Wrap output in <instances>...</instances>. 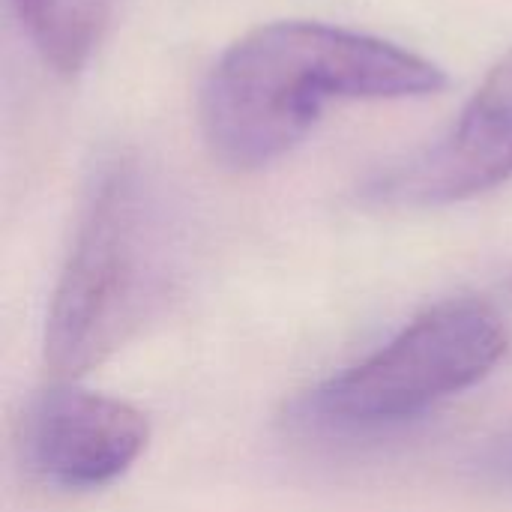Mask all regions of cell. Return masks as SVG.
Instances as JSON below:
<instances>
[{
    "label": "cell",
    "mask_w": 512,
    "mask_h": 512,
    "mask_svg": "<svg viewBox=\"0 0 512 512\" xmlns=\"http://www.w3.org/2000/svg\"><path fill=\"white\" fill-rule=\"evenodd\" d=\"M183 276L177 216L129 159L96 180L51 291L42 360L54 381H75L111 360L156 321Z\"/></svg>",
    "instance_id": "obj_2"
},
{
    "label": "cell",
    "mask_w": 512,
    "mask_h": 512,
    "mask_svg": "<svg viewBox=\"0 0 512 512\" xmlns=\"http://www.w3.org/2000/svg\"><path fill=\"white\" fill-rule=\"evenodd\" d=\"M512 180V51L480 81L444 138L366 180L378 207H444Z\"/></svg>",
    "instance_id": "obj_4"
},
{
    "label": "cell",
    "mask_w": 512,
    "mask_h": 512,
    "mask_svg": "<svg viewBox=\"0 0 512 512\" xmlns=\"http://www.w3.org/2000/svg\"><path fill=\"white\" fill-rule=\"evenodd\" d=\"M150 423L135 405L57 381L42 390L21 429L27 471L57 492H93L117 483L147 450Z\"/></svg>",
    "instance_id": "obj_5"
},
{
    "label": "cell",
    "mask_w": 512,
    "mask_h": 512,
    "mask_svg": "<svg viewBox=\"0 0 512 512\" xmlns=\"http://www.w3.org/2000/svg\"><path fill=\"white\" fill-rule=\"evenodd\" d=\"M471 471L483 483L512 489V420L507 426H501L495 435H489L483 447H477L471 459Z\"/></svg>",
    "instance_id": "obj_7"
},
{
    "label": "cell",
    "mask_w": 512,
    "mask_h": 512,
    "mask_svg": "<svg viewBox=\"0 0 512 512\" xmlns=\"http://www.w3.org/2000/svg\"><path fill=\"white\" fill-rule=\"evenodd\" d=\"M510 330L483 300H444L387 345L294 402L303 426L369 432L408 423L471 390L507 357Z\"/></svg>",
    "instance_id": "obj_3"
},
{
    "label": "cell",
    "mask_w": 512,
    "mask_h": 512,
    "mask_svg": "<svg viewBox=\"0 0 512 512\" xmlns=\"http://www.w3.org/2000/svg\"><path fill=\"white\" fill-rule=\"evenodd\" d=\"M108 3L111 0H12V9L42 60L60 75H75L102 39Z\"/></svg>",
    "instance_id": "obj_6"
},
{
    "label": "cell",
    "mask_w": 512,
    "mask_h": 512,
    "mask_svg": "<svg viewBox=\"0 0 512 512\" xmlns=\"http://www.w3.org/2000/svg\"><path fill=\"white\" fill-rule=\"evenodd\" d=\"M447 87V72L390 39L324 24L270 21L213 63L201 90L204 141L225 168L258 171L291 153L339 99H408Z\"/></svg>",
    "instance_id": "obj_1"
}]
</instances>
